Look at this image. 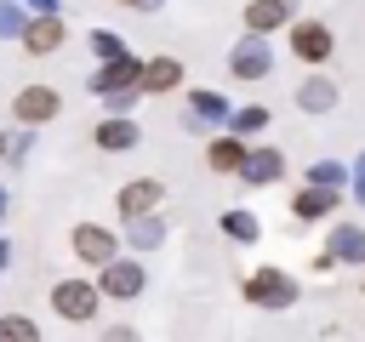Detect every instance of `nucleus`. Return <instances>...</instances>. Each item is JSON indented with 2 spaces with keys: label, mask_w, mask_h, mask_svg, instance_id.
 <instances>
[{
  "label": "nucleus",
  "mask_w": 365,
  "mask_h": 342,
  "mask_svg": "<svg viewBox=\"0 0 365 342\" xmlns=\"http://www.w3.org/2000/svg\"><path fill=\"white\" fill-rule=\"evenodd\" d=\"M217 228H222V239H234V245H262V217H257L251 205H228V211L217 217Z\"/></svg>",
  "instance_id": "nucleus-21"
},
{
  "label": "nucleus",
  "mask_w": 365,
  "mask_h": 342,
  "mask_svg": "<svg viewBox=\"0 0 365 342\" xmlns=\"http://www.w3.org/2000/svg\"><path fill=\"white\" fill-rule=\"evenodd\" d=\"M182 103H188V114H182V125H188V131L222 125V120H228V108H234L217 86H188V91H182Z\"/></svg>",
  "instance_id": "nucleus-11"
},
{
  "label": "nucleus",
  "mask_w": 365,
  "mask_h": 342,
  "mask_svg": "<svg viewBox=\"0 0 365 342\" xmlns=\"http://www.w3.org/2000/svg\"><path fill=\"white\" fill-rule=\"evenodd\" d=\"M0 217H6V182H0Z\"/></svg>",
  "instance_id": "nucleus-33"
},
{
  "label": "nucleus",
  "mask_w": 365,
  "mask_h": 342,
  "mask_svg": "<svg viewBox=\"0 0 365 342\" xmlns=\"http://www.w3.org/2000/svg\"><path fill=\"white\" fill-rule=\"evenodd\" d=\"M240 182H245V188H274V182H285V148L251 142V148H245V165H240Z\"/></svg>",
  "instance_id": "nucleus-9"
},
{
  "label": "nucleus",
  "mask_w": 365,
  "mask_h": 342,
  "mask_svg": "<svg viewBox=\"0 0 365 342\" xmlns=\"http://www.w3.org/2000/svg\"><path fill=\"white\" fill-rule=\"evenodd\" d=\"M17 46H23L29 57H51V51H63V46H68V17H29L23 34H17Z\"/></svg>",
  "instance_id": "nucleus-14"
},
{
  "label": "nucleus",
  "mask_w": 365,
  "mask_h": 342,
  "mask_svg": "<svg viewBox=\"0 0 365 342\" xmlns=\"http://www.w3.org/2000/svg\"><path fill=\"white\" fill-rule=\"evenodd\" d=\"M137 74H143V57H114V63H97L91 74H86V86H91V97H114V91H137Z\"/></svg>",
  "instance_id": "nucleus-10"
},
{
  "label": "nucleus",
  "mask_w": 365,
  "mask_h": 342,
  "mask_svg": "<svg viewBox=\"0 0 365 342\" xmlns=\"http://www.w3.org/2000/svg\"><path fill=\"white\" fill-rule=\"evenodd\" d=\"M336 103H342V86H336L325 68H308V74L297 80V108H302V114H331Z\"/></svg>",
  "instance_id": "nucleus-17"
},
{
  "label": "nucleus",
  "mask_w": 365,
  "mask_h": 342,
  "mask_svg": "<svg viewBox=\"0 0 365 342\" xmlns=\"http://www.w3.org/2000/svg\"><path fill=\"white\" fill-rule=\"evenodd\" d=\"M268 120H274V114H268L262 103H245V108H228L222 131H234L240 142H251V137H262V131H268Z\"/></svg>",
  "instance_id": "nucleus-22"
},
{
  "label": "nucleus",
  "mask_w": 365,
  "mask_h": 342,
  "mask_svg": "<svg viewBox=\"0 0 365 342\" xmlns=\"http://www.w3.org/2000/svg\"><path fill=\"white\" fill-rule=\"evenodd\" d=\"M6 262H11V239H0V274H6Z\"/></svg>",
  "instance_id": "nucleus-31"
},
{
  "label": "nucleus",
  "mask_w": 365,
  "mask_h": 342,
  "mask_svg": "<svg viewBox=\"0 0 365 342\" xmlns=\"http://www.w3.org/2000/svg\"><path fill=\"white\" fill-rule=\"evenodd\" d=\"M46 308L63 319V325H91L103 314V291L91 274H63L51 291H46Z\"/></svg>",
  "instance_id": "nucleus-2"
},
{
  "label": "nucleus",
  "mask_w": 365,
  "mask_h": 342,
  "mask_svg": "<svg viewBox=\"0 0 365 342\" xmlns=\"http://www.w3.org/2000/svg\"><path fill=\"white\" fill-rule=\"evenodd\" d=\"M165 91H182V57H171V51H160V57H143L137 97H165Z\"/></svg>",
  "instance_id": "nucleus-15"
},
{
  "label": "nucleus",
  "mask_w": 365,
  "mask_h": 342,
  "mask_svg": "<svg viewBox=\"0 0 365 342\" xmlns=\"http://www.w3.org/2000/svg\"><path fill=\"white\" fill-rule=\"evenodd\" d=\"M165 234H171V228H165V217L154 211V217H137V222H125L120 245H125L131 256H148V251H160V245H165Z\"/></svg>",
  "instance_id": "nucleus-20"
},
{
  "label": "nucleus",
  "mask_w": 365,
  "mask_h": 342,
  "mask_svg": "<svg viewBox=\"0 0 365 342\" xmlns=\"http://www.w3.org/2000/svg\"><path fill=\"white\" fill-rule=\"evenodd\" d=\"M285 46H291V57L308 63V68H325V63L336 57V34H331L325 17H297V23L285 28Z\"/></svg>",
  "instance_id": "nucleus-3"
},
{
  "label": "nucleus",
  "mask_w": 365,
  "mask_h": 342,
  "mask_svg": "<svg viewBox=\"0 0 365 342\" xmlns=\"http://www.w3.org/2000/svg\"><path fill=\"white\" fill-rule=\"evenodd\" d=\"M114 6H131V11H160L165 0H114Z\"/></svg>",
  "instance_id": "nucleus-30"
},
{
  "label": "nucleus",
  "mask_w": 365,
  "mask_h": 342,
  "mask_svg": "<svg viewBox=\"0 0 365 342\" xmlns=\"http://www.w3.org/2000/svg\"><path fill=\"white\" fill-rule=\"evenodd\" d=\"M103 108L108 114H131L137 108V91H114V97H103Z\"/></svg>",
  "instance_id": "nucleus-28"
},
{
  "label": "nucleus",
  "mask_w": 365,
  "mask_h": 342,
  "mask_svg": "<svg viewBox=\"0 0 365 342\" xmlns=\"http://www.w3.org/2000/svg\"><path fill=\"white\" fill-rule=\"evenodd\" d=\"M91 142H97L103 154H131V148L143 142V131H137L131 114H103V120L91 125Z\"/></svg>",
  "instance_id": "nucleus-18"
},
{
  "label": "nucleus",
  "mask_w": 365,
  "mask_h": 342,
  "mask_svg": "<svg viewBox=\"0 0 365 342\" xmlns=\"http://www.w3.org/2000/svg\"><path fill=\"white\" fill-rule=\"evenodd\" d=\"M285 205H291V222H331V217H342V194H336V188H308V182H297V194H291Z\"/></svg>",
  "instance_id": "nucleus-12"
},
{
  "label": "nucleus",
  "mask_w": 365,
  "mask_h": 342,
  "mask_svg": "<svg viewBox=\"0 0 365 342\" xmlns=\"http://www.w3.org/2000/svg\"><path fill=\"white\" fill-rule=\"evenodd\" d=\"M23 23H29V11H23L17 0H0V40H17Z\"/></svg>",
  "instance_id": "nucleus-26"
},
{
  "label": "nucleus",
  "mask_w": 365,
  "mask_h": 342,
  "mask_svg": "<svg viewBox=\"0 0 365 342\" xmlns=\"http://www.w3.org/2000/svg\"><path fill=\"white\" fill-rule=\"evenodd\" d=\"M302 182H308V188H336V194H348V165H342V160H314V165L302 171Z\"/></svg>",
  "instance_id": "nucleus-23"
},
{
  "label": "nucleus",
  "mask_w": 365,
  "mask_h": 342,
  "mask_svg": "<svg viewBox=\"0 0 365 342\" xmlns=\"http://www.w3.org/2000/svg\"><path fill=\"white\" fill-rule=\"evenodd\" d=\"M240 296H245L251 308H262V314H285V308L302 302V285H297V274L262 262V268H251V274L240 279Z\"/></svg>",
  "instance_id": "nucleus-1"
},
{
  "label": "nucleus",
  "mask_w": 365,
  "mask_h": 342,
  "mask_svg": "<svg viewBox=\"0 0 365 342\" xmlns=\"http://www.w3.org/2000/svg\"><path fill=\"white\" fill-rule=\"evenodd\" d=\"M359 296H365V279H359Z\"/></svg>",
  "instance_id": "nucleus-34"
},
{
  "label": "nucleus",
  "mask_w": 365,
  "mask_h": 342,
  "mask_svg": "<svg viewBox=\"0 0 365 342\" xmlns=\"http://www.w3.org/2000/svg\"><path fill=\"white\" fill-rule=\"evenodd\" d=\"M240 23H245V34H279V28H291L297 23V0H245V11H240Z\"/></svg>",
  "instance_id": "nucleus-13"
},
{
  "label": "nucleus",
  "mask_w": 365,
  "mask_h": 342,
  "mask_svg": "<svg viewBox=\"0 0 365 342\" xmlns=\"http://www.w3.org/2000/svg\"><path fill=\"white\" fill-rule=\"evenodd\" d=\"M91 279H97L103 302H137V296L148 291V268H143V256H131V251H120V256H114L108 268H97Z\"/></svg>",
  "instance_id": "nucleus-5"
},
{
  "label": "nucleus",
  "mask_w": 365,
  "mask_h": 342,
  "mask_svg": "<svg viewBox=\"0 0 365 342\" xmlns=\"http://www.w3.org/2000/svg\"><path fill=\"white\" fill-rule=\"evenodd\" d=\"M228 74H234L240 86L268 80V74H274V46H268L262 34H240V40L228 46Z\"/></svg>",
  "instance_id": "nucleus-6"
},
{
  "label": "nucleus",
  "mask_w": 365,
  "mask_h": 342,
  "mask_svg": "<svg viewBox=\"0 0 365 342\" xmlns=\"http://www.w3.org/2000/svg\"><path fill=\"white\" fill-rule=\"evenodd\" d=\"M91 57L97 63H114V57H125V40L114 28H91Z\"/></svg>",
  "instance_id": "nucleus-25"
},
{
  "label": "nucleus",
  "mask_w": 365,
  "mask_h": 342,
  "mask_svg": "<svg viewBox=\"0 0 365 342\" xmlns=\"http://www.w3.org/2000/svg\"><path fill=\"white\" fill-rule=\"evenodd\" d=\"M97 342H143V336H137V325L114 319V325H103V336H97Z\"/></svg>",
  "instance_id": "nucleus-27"
},
{
  "label": "nucleus",
  "mask_w": 365,
  "mask_h": 342,
  "mask_svg": "<svg viewBox=\"0 0 365 342\" xmlns=\"http://www.w3.org/2000/svg\"><path fill=\"white\" fill-rule=\"evenodd\" d=\"M348 188H354V200L365 205V154H359V160L348 165Z\"/></svg>",
  "instance_id": "nucleus-29"
},
{
  "label": "nucleus",
  "mask_w": 365,
  "mask_h": 342,
  "mask_svg": "<svg viewBox=\"0 0 365 342\" xmlns=\"http://www.w3.org/2000/svg\"><path fill=\"white\" fill-rule=\"evenodd\" d=\"M6 154H11V131H0V160H6Z\"/></svg>",
  "instance_id": "nucleus-32"
},
{
  "label": "nucleus",
  "mask_w": 365,
  "mask_h": 342,
  "mask_svg": "<svg viewBox=\"0 0 365 342\" xmlns=\"http://www.w3.org/2000/svg\"><path fill=\"white\" fill-rule=\"evenodd\" d=\"M57 108H63V91H57V86H23V91L11 97V120H17L23 131L51 125V120H57Z\"/></svg>",
  "instance_id": "nucleus-7"
},
{
  "label": "nucleus",
  "mask_w": 365,
  "mask_h": 342,
  "mask_svg": "<svg viewBox=\"0 0 365 342\" xmlns=\"http://www.w3.org/2000/svg\"><path fill=\"white\" fill-rule=\"evenodd\" d=\"M245 148H251V142H240L234 131H217V137H205V171H217V177H240V165H245Z\"/></svg>",
  "instance_id": "nucleus-19"
},
{
  "label": "nucleus",
  "mask_w": 365,
  "mask_h": 342,
  "mask_svg": "<svg viewBox=\"0 0 365 342\" xmlns=\"http://www.w3.org/2000/svg\"><path fill=\"white\" fill-rule=\"evenodd\" d=\"M68 251H74V262H80V268H91V274H97V268H108L125 245H120V234H114L108 222H74V228H68Z\"/></svg>",
  "instance_id": "nucleus-4"
},
{
  "label": "nucleus",
  "mask_w": 365,
  "mask_h": 342,
  "mask_svg": "<svg viewBox=\"0 0 365 342\" xmlns=\"http://www.w3.org/2000/svg\"><path fill=\"white\" fill-rule=\"evenodd\" d=\"M0 342H46V336H40V319H29V314H0Z\"/></svg>",
  "instance_id": "nucleus-24"
},
{
  "label": "nucleus",
  "mask_w": 365,
  "mask_h": 342,
  "mask_svg": "<svg viewBox=\"0 0 365 342\" xmlns=\"http://www.w3.org/2000/svg\"><path fill=\"white\" fill-rule=\"evenodd\" d=\"M160 200H165V182H160V177H131V182H120V194H114V217H120V222L154 217Z\"/></svg>",
  "instance_id": "nucleus-8"
},
{
  "label": "nucleus",
  "mask_w": 365,
  "mask_h": 342,
  "mask_svg": "<svg viewBox=\"0 0 365 342\" xmlns=\"http://www.w3.org/2000/svg\"><path fill=\"white\" fill-rule=\"evenodd\" d=\"M325 256H331L336 268H365V228H359V222H342V217H331Z\"/></svg>",
  "instance_id": "nucleus-16"
}]
</instances>
